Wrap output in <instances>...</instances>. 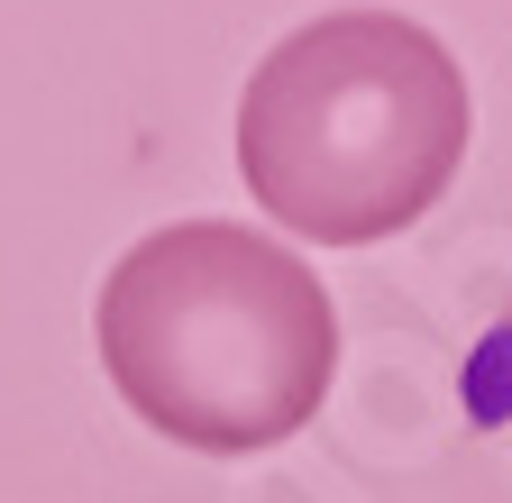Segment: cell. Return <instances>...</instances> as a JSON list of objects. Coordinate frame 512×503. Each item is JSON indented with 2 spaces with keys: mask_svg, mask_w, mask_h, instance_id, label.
Here are the masks:
<instances>
[{
  "mask_svg": "<svg viewBox=\"0 0 512 503\" xmlns=\"http://www.w3.org/2000/svg\"><path fill=\"white\" fill-rule=\"evenodd\" d=\"M467 74L403 10H330L293 28L238 92V174L311 247L412 229L467 165Z\"/></svg>",
  "mask_w": 512,
  "mask_h": 503,
  "instance_id": "2",
  "label": "cell"
},
{
  "mask_svg": "<svg viewBox=\"0 0 512 503\" xmlns=\"http://www.w3.org/2000/svg\"><path fill=\"white\" fill-rule=\"evenodd\" d=\"M92 339L110 394L147 430L202 458H247L320 412L339 375V302L275 238L174 220L101 275Z\"/></svg>",
  "mask_w": 512,
  "mask_h": 503,
  "instance_id": "1",
  "label": "cell"
}]
</instances>
